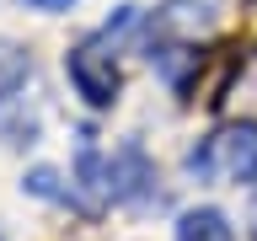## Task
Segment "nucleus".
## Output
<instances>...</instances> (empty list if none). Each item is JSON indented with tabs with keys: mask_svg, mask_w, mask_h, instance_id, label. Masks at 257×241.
I'll return each instance as SVG.
<instances>
[{
	"mask_svg": "<svg viewBox=\"0 0 257 241\" xmlns=\"http://www.w3.org/2000/svg\"><path fill=\"white\" fill-rule=\"evenodd\" d=\"M193 177H230V182H257V124H230L209 134L188 156Z\"/></svg>",
	"mask_w": 257,
	"mask_h": 241,
	"instance_id": "f257e3e1",
	"label": "nucleus"
},
{
	"mask_svg": "<svg viewBox=\"0 0 257 241\" xmlns=\"http://www.w3.org/2000/svg\"><path fill=\"white\" fill-rule=\"evenodd\" d=\"M252 230H257V204H252Z\"/></svg>",
	"mask_w": 257,
	"mask_h": 241,
	"instance_id": "0eeeda50",
	"label": "nucleus"
},
{
	"mask_svg": "<svg viewBox=\"0 0 257 241\" xmlns=\"http://www.w3.org/2000/svg\"><path fill=\"white\" fill-rule=\"evenodd\" d=\"M177 241H236V230H230V220H225L220 209H188L182 220H177Z\"/></svg>",
	"mask_w": 257,
	"mask_h": 241,
	"instance_id": "20e7f679",
	"label": "nucleus"
},
{
	"mask_svg": "<svg viewBox=\"0 0 257 241\" xmlns=\"http://www.w3.org/2000/svg\"><path fill=\"white\" fill-rule=\"evenodd\" d=\"M107 161H112V198H118V204H140V198L156 193V166L145 161L140 145H123V150L107 156Z\"/></svg>",
	"mask_w": 257,
	"mask_h": 241,
	"instance_id": "7ed1b4c3",
	"label": "nucleus"
},
{
	"mask_svg": "<svg viewBox=\"0 0 257 241\" xmlns=\"http://www.w3.org/2000/svg\"><path fill=\"white\" fill-rule=\"evenodd\" d=\"M32 11H70V6H75V0H27Z\"/></svg>",
	"mask_w": 257,
	"mask_h": 241,
	"instance_id": "423d86ee",
	"label": "nucleus"
},
{
	"mask_svg": "<svg viewBox=\"0 0 257 241\" xmlns=\"http://www.w3.org/2000/svg\"><path fill=\"white\" fill-rule=\"evenodd\" d=\"M27 193L54 198V204H70V198H75L70 188H59V172H54V166H32V172H27Z\"/></svg>",
	"mask_w": 257,
	"mask_h": 241,
	"instance_id": "39448f33",
	"label": "nucleus"
},
{
	"mask_svg": "<svg viewBox=\"0 0 257 241\" xmlns=\"http://www.w3.org/2000/svg\"><path fill=\"white\" fill-rule=\"evenodd\" d=\"M64 70H70V86L86 96V107H107L112 96H118V64L102 48V38H86L80 48H70Z\"/></svg>",
	"mask_w": 257,
	"mask_h": 241,
	"instance_id": "f03ea898",
	"label": "nucleus"
}]
</instances>
